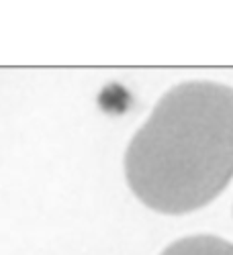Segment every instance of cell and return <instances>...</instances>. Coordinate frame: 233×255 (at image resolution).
Returning <instances> with one entry per match:
<instances>
[{"mask_svg": "<svg viewBox=\"0 0 233 255\" xmlns=\"http://www.w3.org/2000/svg\"><path fill=\"white\" fill-rule=\"evenodd\" d=\"M162 255H233V243L211 235H197L172 243Z\"/></svg>", "mask_w": 233, "mask_h": 255, "instance_id": "2", "label": "cell"}, {"mask_svg": "<svg viewBox=\"0 0 233 255\" xmlns=\"http://www.w3.org/2000/svg\"><path fill=\"white\" fill-rule=\"evenodd\" d=\"M135 196L164 215L215 200L233 178V88L186 82L154 109L125 155Z\"/></svg>", "mask_w": 233, "mask_h": 255, "instance_id": "1", "label": "cell"}]
</instances>
